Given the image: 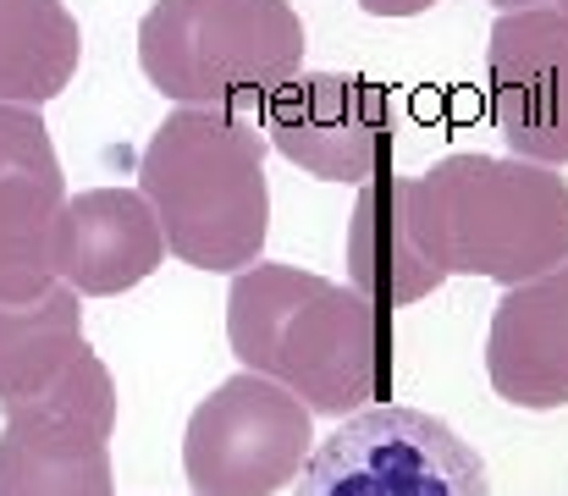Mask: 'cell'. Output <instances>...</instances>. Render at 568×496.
Instances as JSON below:
<instances>
[{
    "label": "cell",
    "instance_id": "5b68a950",
    "mask_svg": "<svg viewBox=\"0 0 568 496\" xmlns=\"http://www.w3.org/2000/svg\"><path fill=\"white\" fill-rule=\"evenodd\" d=\"M293 496H491L480 453L425 408L381 403L310 447Z\"/></svg>",
    "mask_w": 568,
    "mask_h": 496
},
{
    "label": "cell",
    "instance_id": "8992f818",
    "mask_svg": "<svg viewBox=\"0 0 568 496\" xmlns=\"http://www.w3.org/2000/svg\"><path fill=\"white\" fill-rule=\"evenodd\" d=\"M0 408V496H111L116 381L89 347L44 392Z\"/></svg>",
    "mask_w": 568,
    "mask_h": 496
},
{
    "label": "cell",
    "instance_id": "6da1fadb",
    "mask_svg": "<svg viewBox=\"0 0 568 496\" xmlns=\"http://www.w3.org/2000/svg\"><path fill=\"white\" fill-rule=\"evenodd\" d=\"M568 260L558 165L442 155L419 176H371L354 199L348 276L376 304H419L447 276L519 287Z\"/></svg>",
    "mask_w": 568,
    "mask_h": 496
},
{
    "label": "cell",
    "instance_id": "9c48e42d",
    "mask_svg": "<svg viewBox=\"0 0 568 496\" xmlns=\"http://www.w3.org/2000/svg\"><path fill=\"white\" fill-rule=\"evenodd\" d=\"M67 176L39 105L0 100V304H39L55 276Z\"/></svg>",
    "mask_w": 568,
    "mask_h": 496
},
{
    "label": "cell",
    "instance_id": "3957f363",
    "mask_svg": "<svg viewBox=\"0 0 568 496\" xmlns=\"http://www.w3.org/2000/svg\"><path fill=\"white\" fill-rule=\"evenodd\" d=\"M139 193L166 232V254L237 276L260 260L271 226L265 133L215 105H178L139 155Z\"/></svg>",
    "mask_w": 568,
    "mask_h": 496
},
{
    "label": "cell",
    "instance_id": "277c9868",
    "mask_svg": "<svg viewBox=\"0 0 568 496\" xmlns=\"http://www.w3.org/2000/svg\"><path fill=\"white\" fill-rule=\"evenodd\" d=\"M139 67L178 105H265L304 72V22L293 0H155Z\"/></svg>",
    "mask_w": 568,
    "mask_h": 496
},
{
    "label": "cell",
    "instance_id": "8fae6325",
    "mask_svg": "<svg viewBox=\"0 0 568 496\" xmlns=\"http://www.w3.org/2000/svg\"><path fill=\"white\" fill-rule=\"evenodd\" d=\"M166 260V232L139 188H89L61 204L55 221V276L72 293L111 298L155 276Z\"/></svg>",
    "mask_w": 568,
    "mask_h": 496
},
{
    "label": "cell",
    "instance_id": "4fadbf2b",
    "mask_svg": "<svg viewBox=\"0 0 568 496\" xmlns=\"http://www.w3.org/2000/svg\"><path fill=\"white\" fill-rule=\"evenodd\" d=\"M83 55L78 17L61 0H0V100H55Z\"/></svg>",
    "mask_w": 568,
    "mask_h": 496
},
{
    "label": "cell",
    "instance_id": "e0dca14e",
    "mask_svg": "<svg viewBox=\"0 0 568 496\" xmlns=\"http://www.w3.org/2000/svg\"><path fill=\"white\" fill-rule=\"evenodd\" d=\"M558 11H564V17H568V0H558Z\"/></svg>",
    "mask_w": 568,
    "mask_h": 496
},
{
    "label": "cell",
    "instance_id": "7c38bea8",
    "mask_svg": "<svg viewBox=\"0 0 568 496\" xmlns=\"http://www.w3.org/2000/svg\"><path fill=\"white\" fill-rule=\"evenodd\" d=\"M486 375L514 408L568 403V260L503 293L486 331Z\"/></svg>",
    "mask_w": 568,
    "mask_h": 496
},
{
    "label": "cell",
    "instance_id": "5bb4252c",
    "mask_svg": "<svg viewBox=\"0 0 568 496\" xmlns=\"http://www.w3.org/2000/svg\"><path fill=\"white\" fill-rule=\"evenodd\" d=\"M83 347V310L67 282L39 304H0V397L44 392Z\"/></svg>",
    "mask_w": 568,
    "mask_h": 496
},
{
    "label": "cell",
    "instance_id": "30bf717a",
    "mask_svg": "<svg viewBox=\"0 0 568 496\" xmlns=\"http://www.w3.org/2000/svg\"><path fill=\"white\" fill-rule=\"evenodd\" d=\"M386 94L359 72H298L265 100V144L321 182H371Z\"/></svg>",
    "mask_w": 568,
    "mask_h": 496
},
{
    "label": "cell",
    "instance_id": "9a60e30c",
    "mask_svg": "<svg viewBox=\"0 0 568 496\" xmlns=\"http://www.w3.org/2000/svg\"><path fill=\"white\" fill-rule=\"evenodd\" d=\"M371 17H419V11H430L436 0H359Z\"/></svg>",
    "mask_w": 568,
    "mask_h": 496
},
{
    "label": "cell",
    "instance_id": "2e32d148",
    "mask_svg": "<svg viewBox=\"0 0 568 496\" xmlns=\"http://www.w3.org/2000/svg\"><path fill=\"white\" fill-rule=\"evenodd\" d=\"M497 11H525V6H536V0H491Z\"/></svg>",
    "mask_w": 568,
    "mask_h": 496
},
{
    "label": "cell",
    "instance_id": "7a4b0ae2",
    "mask_svg": "<svg viewBox=\"0 0 568 496\" xmlns=\"http://www.w3.org/2000/svg\"><path fill=\"white\" fill-rule=\"evenodd\" d=\"M243 370L287 386L310 414H359L376 397V304L298 265H248L226 293Z\"/></svg>",
    "mask_w": 568,
    "mask_h": 496
},
{
    "label": "cell",
    "instance_id": "52a82bcc",
    "mask_svg": "<svg viewBox=\"0 0 568 496\" xmlns=\"http://www.w3.org/2000/svg\"><path fill=\"white\" fill-rule=\"evenodd\" d=\"M315 447V414L276 381L243 370L189 414L183 475L199 496H276Z\"/></svg>",
    "mask_w": 568,
    "mask_h": 496
},
{
    "label": "cell",
    "instance_id": "ba28073f",
    "mask_svg": "<svg viewBox=\"0 0 568 496\" xmlns=\"http://www.w3.org/2000/svg\"><path fill=\"white\" fill-rule=\"evenodd\" d=\"M491 128L519 161H568V17L552 6L503 11L486 50Z\"/></svg>",
    "mask_w": 568,
    "mask_h": 496
}]
</instances>
